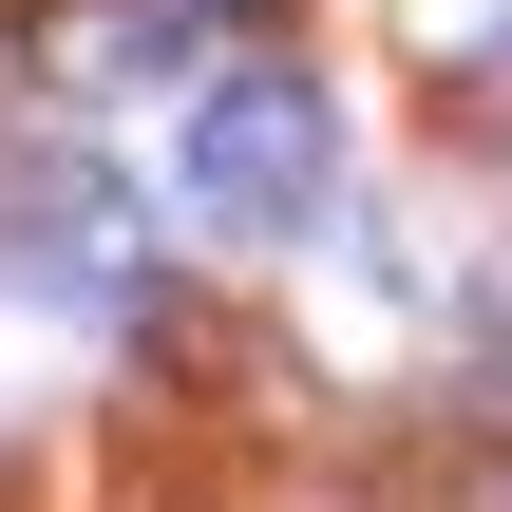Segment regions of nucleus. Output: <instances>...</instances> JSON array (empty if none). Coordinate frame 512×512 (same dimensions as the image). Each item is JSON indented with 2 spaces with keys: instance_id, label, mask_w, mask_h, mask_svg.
<instances>
[{
  "instance_id": "20e7f679",
  "label": "nucleus",
  "mask_w": 512,
  "mask_h": 512,
  "mask_svg": "<svg viewBox=\"0 0 512 512\" xmlns=\"http://www.w3.org/2000/svg\"><path fill=\"white\" fill-rule=\"evenodd\" d=\"M399 19H418V38H456V57H494V38H512V0H399Z\"/></svg>"
},
{
  "instance_id": "f257e3e1",
  "label": "nucleus",
  "mask_w": 512,
  "mask_h": 512,
  "mask_svg": "<svg viewBox=\"0 0 512 512\" xmlns=\"http://www.w3.org/2000/svg\"><path fill=\"white\" fill-rule=\"evenodd\" d=\"M323 190H342L323 76H304V57H247V76L209 95V133H190V209H209L228 247H285V228H323Z\"/></svg>"
},
{
  "instance_id": "39448f33",
  "label": "nucleus",
  "mask_w": 512,
  "mask_h": 512,
  "mask_svg": "<svg viewBox=\"0 0 512 512\" xmlns=\"http://www.w3.org/2000/svg\"><path fill=\"white\" fill-rule=\"evenodd\" d=\"M494 57H512V38H494Z\"/></svg>"
},
{
  "instance_id": "f03ea898",
  "label": "nucleus",
  "mask_w": 512,
  "mask_h": 512,
  "mask_svg": "<svg viewBox=\"0 0 512 512\" xmlns=\"http://www.w3.org/2000/svg\"><path fill=\"white\" fill-rule=\"evenodd\" d=\"M0 266H19L38 304H152V247H133V209H114L95 171H19V190H0Z\"/></svg>"
},
{
  "instance_id": "7ed1b4c3",
  "label": "nucleus",
  "mask_w": 512,
  "mask_h": 512,
  "mask_svg": "<svg viewBox=\"0 0 512 512\" xmlns=\"http://www.w3.org/2000/svg\"><path fill=\"white\" fill-rule=\"evenodd\" d=\"M190 38H209V0H57L38 76L57 95H152V76H190Z\"/></svg>"
}]
</instances>
